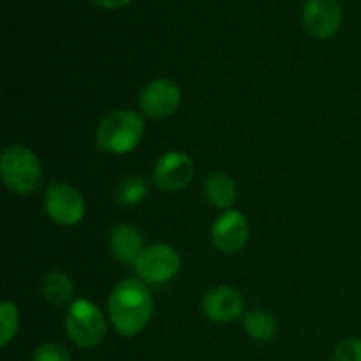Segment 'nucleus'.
Returning <instances> with one entry per match:
<instances>
[{"instance_id":"obj_13","label":"nucleus","mask_w":361,"mask_h":361,"mask_svg":"<svg viewBox=\"0 0 361 361\" xmlns=\"http://www.w3.org/2000/svg\"><path fill=\"white\" fill-rule=\"evenodd\" d=\"M204 196L214 207L229 210L236 201V183L226 173H214L204 182Z\"/></svg>"},{"instance_id":"obj_8","label":"nucleus","mask_w":361,"mask_h":361,"mask_svg":"<svg viewBox=\"0 0 361 361\" xmlns=\"http://www.w3.org/2000/svg\"><path fill=\"white\" fill-rule=\"evenodd\" d=\"M249 222L236 210H226L212 226V243L224 254H235L243 249L249 240Z\"/></svg>"},{"instance_id":"obj_11","label":"nucleus","mask_w":361,"mask_h":361,"mask_svg":"<svg viewBox=\"0 0 361 361\" xmlns=\"http://www.w3.org/2000/svg\"><path fill=\"white\" fill-rule=\"evenodd\" d=\"M201 309L204 316L214 323H231L242 316L245 302L236 289L229 286H219L204 295Z\"/></svg>"},{"instance_id":"obj_20","label":"nucleus","mask_w":361,"mask_h":361,"mask_svg":"<svg viewBox=\"0 0 361 361\" xmlns=\"http://www.w3.org/2000/svg\"><path fill=\"white\" fill-rule=\"evenodd\" d=\"M90 2L102 7V9H122V7L129 6L133 0H90Z\"/></svg>"},{"instance_id":"obj_9","label":"nucleus","mask_w":361,"mask_h":361,"mask_svg":"<svg viewBox=\"0 0 361 361\" xmlns=\"http://www.w3.org/2000/svg\"><path fill=\"white\" fill-rule=\"evenodd\" d=\"M303 25L316 39H330L342 25L338 0H307L303 6Z\"/></svg>"},{"instance_id":"obj_3","label":"nucleus","mask_w":361,"mask_h":361,"mask_svg":"<svg viewBox=\"0 0 361 361\" xmlns=\"http://www.w3.org/2000/svg\"><path fill=\"white\" fill-rule=\"evenodd\" d=\"M0 173L4 183L16 194H30L39 187L42 166L37 155L23 145L6 148L0 157Z\"/></svg>"},{"instance_id":"obj_2","label":"nucleus","mask_w":361,"mask_h":361,"mask_svg":"<svg viewBox=\"0 0 361 361\" xmlns=\"http://www.w3.org/2000/svg\"><path fill=\"white\" fill-rule=\"evenodd\" d=\"M145 123L136 111H113L99 123L95 140L97 147L108 154L122 155L134 150L143 140Z\"/></svg>"},{"instance_id":"obj_12","label":"nucleus","mask_w":361,"mask_h":361,"mask_svg":"<svg viewBox=\"0 0 361 361\" xmlns=\"http://www.w3.org/2000/svg\"><path fill=\"white\" fill-rule=\"evenodd\" d=\"M109 250L126 264H134L143 252V236L130 224H116L109 233Z\"/></svg>"},{"instance_id":"obj_19","label":"nucleus","mask_w":361,"mask_h":361,"mask_svg":"<svg viewBox=\"0 0 361 361\" xmlns=\"http://www.w3.org/2000/svg\"><path fill=\"white\" fill-rule=\"evenodd\" d=\"M331 361H361L360 338H345L335 348Z\"/></svg>"},{"instance_id":"obj_15","label":"nucleus","mask_w":361,"mask_h":361,"mask_svg":"<svg viewBox=\"0 0 361 361\" xmlns=\"http://www.w3.org/2000/svg\"><path fill=\"white\" fill-rule=\"evenodd\" d=\"M243 326L249 337L256 341H271L277 334V321L263 309H254L243 317Z\"/></svg>"},{"instance_id":"obj_7","label":"nucleus","mask_w":361,"mask_h":361,"mask_svg":"<svg viewBox=\"0 0 361 361\" xmlns=\"http://www.w3.org/2000/svg\"><path fill=\"white\" fill-rule=\"evenodd\" d=\"M194 162L183 152H168L159 159L154 169V182L159 189L176 192L192 182Z\"/></svg>"},{"instance_id":"obj_10","label":"nucleus","mask_w":361,"mask_h":361,"mask_svg":"<svg viewBox=\"0 0 361 361\" xmlns=\"http://www.w3.org/2000/svg\"><path fill=\"white\" fill-rule=\"evenodd\" d=\"M182 94L175 81L154 80L141 92L140 106L150 118H166L178 109Z\"/></svg>"},{"instance_id":"obj_6","label":"nucleus","mask_w":361,"mask_h":361,"mask_svg":"<svg viewBox=\"0 0 361 361\" xmlns=\"http://www.w3.org/2000/svg\"><path fill=\"white\" fill-rule=\"evenodd\" d=\"M44 208L60 226H76L85 217L83 196L69 183H51L44 192Z\"/></svg>"},{"instance_id":"obj_5","label":"nucleus","mask_w":361,"mask_h":361,"mask_svg":"<svg viewBox=\"0 0 361 361\" xmlns=\"http://www.w3.org/2000/svg\"><path fill=\"white\" fill-rule=\"evenodd\" d=\"M140 281L148 284H164L171 281L180 270V256L173 247L152 245L141 252L137 261L134 263Z\"/></svg>"},{"instance_id":"obj_16","label":"nucleus","mask_w":361,"mask_h":361,"mask_svg":"<svg viewBox=\"0 0 361 361\" xmlns=\"http://www.w3.org/2000/svg\"><path fill=\"white\" fill-rule=\"evenodd\" d=\"M147 194H148V187L147 183H145V180L141 178V176H134V175L126 176V178L120 180L115 190L116 200H118L122 204H129V207L141 203V201L147 197Z\"/></svg>"},{"instance_id":"obj_17","label":"nucleus","mask_w":361,"mask_h":361,"mask_svg":"<svg viewBox=\"0 0 361 361\" xmlns=\"http://www.w3.org/2000/svg\"><path fill=\"white\" fill-rule=\"evenodd\" d=\"M20 328L18 307L11 302L0 303V348H7L14 341Z\"/></svg>"},{"instance_id":"obj_18","label":"nucleus","mask_w":361,"mask_h":361,"mask_svg":"<svg viewBox=\"0 0 361 361\" xmlns=\"http://www.w3.org/2000/svg\"><path fill=\"white\" fill-rule=\"evenodd\" d=\"M34 361H73L69 351L55 342H46L39 345L34 353Z\"/></svg>"},{"instance_id":"obj_1","label":"nucleus","mask_w":361,"mask_h":361,"mask_svg":"<svg viewBox=\"0 0 361 361\" xmlns=\"http://www.w3.org/2000/svg\"><path fill=\"white\" fill-rule=\"evenodd\" d=\"M108 314L113 328L122 337H134L150 323L154 316V298L143 281L123 279L109 295Z\"/></svg>"},{"instance_id":"obj_14","label":"nucleus","mask_w":361,"mask_h":361,"mask_svg":"<svg viewBox=\"0 0 361 361\" xmlns=\"http://www.w3.org/2000/svg\"><path fill=\"white\" fill-rule=\"evenodd\" d=\"M42 295L48 300L51 305L62 307L67 305L73 298L74 286L73 281L67 277L62 271H49L44 279H42Z\"/></svg>"},{"instance_id":"obj_4","label":"nucleus","mask_w":361,"mask_h":361,"mask_svg":"<svg viewBox=\"0 0 361 361\" xmlns=\"http://www.w3.org/2000/svg\"><path fill=\"white\" fill-rule=\"evenodd\" d=\"M66 331L80 348H95L106 335V319L88 300H76L66 314Z\"/></svg>"}]
</instances>
